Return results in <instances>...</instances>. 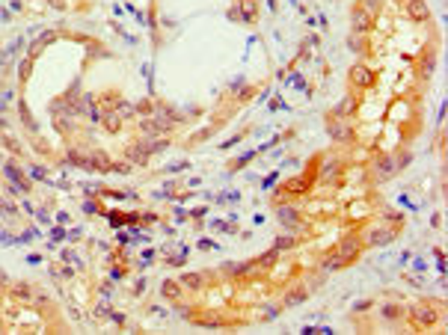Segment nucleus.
I'll return each mask as SVG.
<instances>
[{
    "instance_id": "f03ea898",
    "label": "nucleus",
    "mask_w": 448,
    "mask_h": 335,
    "mask_svg": "<svg viewBox=\"0 0 448 335\" xmlns=\"http://www.w3.org/2000/svg\"><path fill=\"white\" fill-rule=\"evenodd\" d=\"M353 83H359V86H368V83H371V75H368V69H353Z\"/></svg>"
},
{
    "instance_id": "f257e3e1",
    "label": "nucleus",
    "mask_w": 448,
    "mask_h": 335,
    "mask_svg": "<svg viewBox=\"0 0 448 335\" xmlns=\"http://www.w3.org/2000/svg\"><path fill=\"white\" fill-rule=\"evenodd\" d=\"M407 9H410V15H413V18H419V21H422V18H427V6L422 3V0H410Z\"/></svg>"
}]
</instances>
